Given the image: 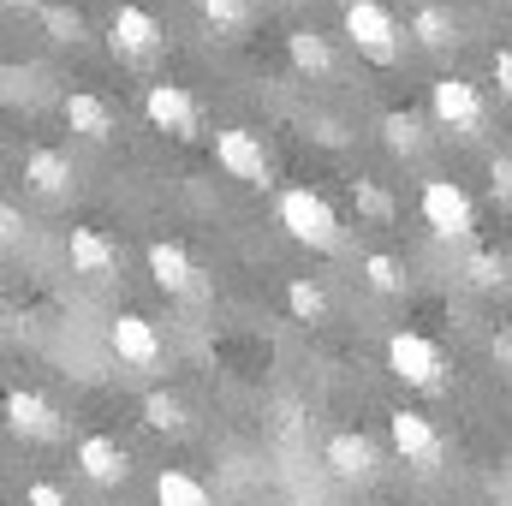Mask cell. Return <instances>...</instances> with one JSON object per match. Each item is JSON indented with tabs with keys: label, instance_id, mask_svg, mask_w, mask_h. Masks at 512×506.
<instances>
[{
	"label": "cell",
	"instance_id": "obj_1",
	"mask_svg": "<svg viewBox=\"0 0 512 506\" xmlns=\"http://www.w3.org/2000/svg\"><path fill=\"white\" fill-rule=\"evenodd\" d=\"M280 227H286L298 245H310V251H334V245H340V215H334L328 197L310 191V185L280 191Z\"/></svg>",
	"mask_w": 512,
	"mask_h": 506
},
{
	"label": "cell",
	"instance_id": "obj_2",
	"mask_svg": "<svg viewBox=\"0 0 512 506\" xmlns=\"http://www.w3.org/2000/svg\"><path fill=\"white\" fill-rule=\"evenodd\" d=\"M417 209H423V221H429L435 239H471L477 233V203H471V191L459 179H429L423 197H417Z\"/></svg>",
	"mask_w": 512,
	"mask_h": 506
},
{
	"label": "cell",
	"instance_id": "obj_3",
	"mask_svg": "<svg viewBox=\"0 0 512 506\" xmlns=\"http://www.w3.org/2000/svg\"><path fill=\"white\" fill-rule=\"evenodd\" d=\"M429 114L447 131H459V137H477L483 120H489L483 90H477L471 78H435V84H429Z\"/></svg>",
	"mask_w": 512,
	"mask_h": 506
},
{
	"label": "cell",
	"instance_id": "obj_4",
	"mask_svg": "<svg viewBox=\"0 0 512 506\" xmlns=\"http://www.w3.org/2000/svg\"><path fill=\"white\" fill-rule=\"evenodd\" d=\"M387 370L405 381V387H441L447 358H441V346H435L429 334L399 328V334H387Z\"/></svg>",
	"mask_w": 512,
	"mask_h": 506
},
{
	"label": "cell",
	"instance_id": "obj_5",
	"mask_svg": "<svg viewBox=\"0 0 512 506\" xmlns=\"http://www.w3.org/2000/svg\"><path fill=\"white\" fill-rule=\"evenodd\" d=\"M346 36L358 42V54H370L382 66L399 54V24L382 0H346Z\"/></svg>",
	"mask_w": 512,
	"mask_h": 506
},
{
	"label": "cell",
	"instance_id": "obj_6",
	"mask_svg": "<svg viewBox=\"0 0 512 506\" xmlns=\"http://www.w3.org/2000/svg\"><path fill=\"white\" fill-rule=\"evenodd\" d=\"M108 42H114V54H126V60H143V54H155L161 42H167V30H161V18L149 12V6H114V18H108Z\"/></svg>",
	"mask_w": 512,
	"mask_h": 506
},
{
	"label": "cell",
	"instance_id": "obj_7",
	"mask_svg": "<svg viewBox=\"0 0 512 506\" xmlns=\"http://www.w3.org/2000/svg\"><path fill=\"white\" fill-rule=\"evenodd\" d=\"M387 435H393V447H399V459L405 465H417V471H435L441 465V435H435V423L423 417V411H393L387 417Z\"/></svg>",
	"mask_w": 512,
	"mask_h": 506
},
{
	"label": "cell",
	"instance_id": "obj_8",
	"mask_svg": "<svg viewBox=\"0 0 512 506\" xmlns=\"http://www.w3.org/2000/svg\"><path fill=\"white\" fill-rule=\"evenodd\" d=\"M215 161H221L233 179H245V185H268V149H262V137H256L251 126L215 131Z\"/></svg>",
	"mask_w": 512,
	"mask_h": 506
},
{
	"label": "cell",
	"instance_id": "obj_9",
	"mask_svg": "<svg viewBox=\"0 0 512 506\" xmlns=\"http://www.w3.org/2000/svg\"><path fill=\"white\" fill-rule=\"evenodd\" d=\"M108 346L120 352V364H131V370H161V334H155V322H143L131 310L108 322Z\"/></svg>",
	"mask_w": 512,
	"mask_h": 506
},
{
	"label": "cell",
	"instance_id": "obj_10",
	"mask_svg": "<svg viewBox=\"0 0 512 506\" xmlns=\"http://www.w3.org/2000/svg\"><path fill=\"white\" fill-rule=\"evenodd\" d=\"M143 114H149L155 131L197 137V102H191V90H179V84H149V90H143Z\"/></svg>",
	"mask_w": 512,
	"mask_h": 506
},
{
	"label": "cell",
	"instance_id": "obj_11",
	"mask_svg": "<svg viewBox=\"0 0 512 506\" xmlns=\"http://www.w3.org/2000/svg\"><path fill=\"white\" fill-rule=\"evenodd\" d=\"M78 471H84L96 489H120L131 477V453L114 435H84V441H78Z\"/></svg>",
	"mask_w": 512,
	"mask_h": 506
},
{
	"label": "cell",
	"instance_id": "obj_12",
	"mask_svg": "<svg viewBox=\"0 0 512 506\" xmlns=\"http://www.w3.org/2000/svg\"><path fill=\"white\" fill-rule=\"evenodd\" d=\"M149 280H155L167 298H185V292H197V262L185 256V245L155 239V245H149Z\"/></svg>",
	"mask_w": 512,
	"mask_h": 506
},
{
	"label": "cell",
	"instance_id": "obj_13",
	"mask_svg": "<svg viewBox=\"0 0 512 506\" xmlns=\"http://www.w3.org/2000/svg\"><path fill=\"white\" fill-rule=\"evenodd\" d=\"M66 256H72V268L90 274V280H114V268H120V251H114L96 227H72V233H66Z\"/></svg>",
	"mask_w": 512,
	"mask_h": 506
},
{
	"label": "cell",
	"instance_id": "obj_14",
	"mask_svg": "<svg viewBox=\"0 0 512 506\" xmlns=\"http://www.w3.org/2000/svg\"><path fill=\"white\" fill-rule=\"evenodd\" d=\"M322 465H328L334 477H352V483H358V477L376 471V447H370L364 435H352V429H334L328 447H322Z\"/></svg>",
	"mask_w": 512,
	"mask_h": 506
},
{
	"label": "cell",
	"instance_id": "obj_15",
	"mask_svg": "<svg viewBox=\"0 0 512 506\" xmlns=\"http://www.w3.org/2000/svg\"><path fill=\"white\" fill-rule=\"evenodd\" d=\"M6 423H12L18 435H30V441H42V435H54V429H60L54 405H48L42 393H24V387H12V393H6Z\"/></svg>",
	"mask_w": 512,
	"mask_h": 506
},
{
	"label": "cell",
	"instance_id": "obj_16",
	"mask_svg": "<svg viewBox=\"0 0 512 506\" xmlns=\"http://www.w3.org/2000/svg\"><path fill=\"white\" fill-rule=\"evenodd\" d=\"M60 114H66V126L78 131V137H90V143H108V137H114V114H108L102 96H84V90H78V96H66Z\"/></svg>",
	"mask_w": 512,
	"mask_h": 506
},
{
	"label": "cell",
	"instance_id": "obj_17",
	"mask_svg": "<svg viewBox=\"0 0 512 506\" xmlns=\"http://www.w3.org/2000/svg\"><path fill=\"white\" fill-rule=\"evenodd\" d=\"M24 179H30L42 197H60V191H72V161H66L60 149H30V155H24Z\"/></svg>",
	"mask_w": 512,
	"mask_h": 506
},
{
	"label": "cell",
	"instance_id": "obj_18",
	"mask_svg": "<svg viewBox=\"0 0 512 506\" xmlns=\"http://www.w3.org/2000/svg\"><path fill=\"white\" fill-rule=\"evenodd\" d=\"M411 36H417L429 54H441V48H453V42H459V24H453V12H447V6L423 0V6L411 12Z\"/></svg>",
	"mask_w": 512,
	"mask_h": 506
},
{
	"label": "cell",
	"instance_id": "obj_19",
	"mask_svg": "<svg viewBox=\"0 0 512 506\" xmlns=\"http://www.w3.org/2000/svg\"><path fill=\"white\" fill-rule=\"evenodd\" d=\"M286 54H292V66H298L304 78H328V72H334V48H328L322 30H292V36H286Z\"/></svg>",
	"mask_w": 512,
	"mask_h": 506
},
{
	"label": "cell",
	"instance_id": "obj_20",
	"mask_svg": "<svg viewBox=\"0 0 512 506\" xmlns=\"http://www.w3.org/2000/svg\"><path fill=\"white\" fill-rule=\"evenodd\" d=\"M155 506H215V495L191 471H161L155 477Z\"/></svg>",
	"mask_w": 512,
	"mask_h": 506
},
{
	"label": "cell",
	"instance_id": "obj_21",
	"mask_svg": "<svg viewBox=\"0 0 512 506\" xmlns=\"http://www.w3.org/2000/svg\"><path fill=\"white\" fill-rule=\"evenodd\" d=\"M382 143L393 149V155H417V149H423V120H417V114H387Z\"/></svg>",
	"mask_w": 512,
	"mask_h": 506
},
{
	"label": "cell",
	"instance_id": "obj_22",
	"mask_svg": "<svg viewBox=\"0 0 512 506\" xmlns=\"http://www.w3.org/2000/svg\"><path fill=\"white\" fill-rule=\"evenodd\" d=\"M364 280H370V286H376L382 298L405 292V268H399V262H393L387 251H370V256H364Z\"/></svg>",
	"mask_w": 512,
	"mask_h": 506
},
{
	"label": "cell",
	"instance_id": "obj_23",
	"mask_svg": "<svg viewBox=\"0 0 512 506\" xmlns=\"http://www.w3.org/2000/svg\"><path fill=\"white\" fill-rule=\"evenodd\" d=\"M465 274H471V286L495 292V286H507V256H495V251H471V262H465Z\"/></svg>",
	"mask_w": 512,
	"mask_h": 506
},
{
	"label": "cell",
	"instance_id": "obj_24",
	"mask_svg": "<svg viewBox=\"0 0 512 506\" xmlns=\"http://www.w3.org/2000/svg\"><path fill=\"white\" fill-rule=\"evenodd\" d=\"M286 304H292V316H304V322H322V316H328V298H322V286H310V280H292V286H286Z\"/></svg>",
	"mask_w": 512,
	"mask_h": 506
},
{
	"label": "cell",
	"instance_id": "obj_25",
	"mask_svg": "<svg viewBox=\"0 0 512 506\" xmlns=\"http://www.w3.org/2000/svg\"><path fill=\"white\" fill-rule=\"evenodd\" d=\"M143 423H149V429H185V405H179L173 393H149V399H143Z\"/></svg>",
	"mask_w": 512,
	"mask_h": 506
},
{
	"label": "cell",
	"instance_id": "obj_26",
	"mask_svg": "<svg viewBox=\"0 0 512 506\" xmlns=\"http://www.w3.org/2000/svg\"><path fill=\"white\" fill-rule=\"evenodd\" d=\"M203 18L215 30H245L251 24V0H203Z\"/></svg>",
	"mask_w": 512,
	"mask_h": 506
},
{
	"label": "cell",
	"instance_id": "obj_27",
	"mask_svg": "<svg viewBox=\"0 0 512 506\" xmlns=\"http://www.w3.org/2000/svg\"><path fill=\"white\" fill-rule=\"evenodd\" d=\"M352 197H358V215H370V221H393V197H387L376 179H358Z\"/></svg>",
	"mask_w": 512,
	"mask_h": 506
},
{
	"label": "cell",
	"instance_id": "obj_28",
	"mask_svg": "<svg viewBox=\"0 0 512 506\" xmlns=\"http://www.w3.org/2000/svg\"><path fill=\"white\" fill-rule=\"evenodd\" d=\"M42 24H48L54 42H78V36H84V18H78L72 6H42Z\"/></svg>",
	"mask_w": 512,
	"mask_h": 506
},
{
	"label": "cell",
	"instance_id": "obj_29",
	"mask_svg": "<svg viewBox=\"0 0 512 506\" xmlns=\"http://www.w3.org/2000/svg\"><path fill=\"white\" fill-rule=\"evenodd\" d=\"M24 506H72V501H66L54 483H30V489H24Z\"/></svg>",
	"mask_w": 512,
	"mask_h": 506
},
{
	"label": "cell",
	"instance_id": "obj_30",
	"mask_svg": "<svg viewBox=\"0 0 512 506\" xmlns=\"http://www.w3.org/2000/svg\"><path fill=\"white\" fill-rule=\"evenodd\" d=\"M495 84L501 96H512V48H495Z\"/></svg>",
	"mask_w": 512,
	"mask_h": 506
},
{
	"label": "cell",
	"instance_id": "obj_31",
	"mask_svg": "<svg viewBox=\"0 0 512 506\" xmlns=\"http://www.w3.org/2000/svg\"><path fill=\"white\" fill-rule=\"evenodd\" d=\"M18 227H24V221H18V209H0V239H6V245L18 239Z\"/></svg>",
	"mask_w": 512,
	"mask_h": 506
},
{
	"label": "cell",
	"instance_id": "obj_32",
	"mask_svg": "<svg viewBox=\"0 0 512 506\" xmlns=\"http://www.w3.org/2000/svg\"><path fill=\"white\" fill-rule=\"evenodd\" d=\"M495 191H507L512 197V161H495Z\"/></svg>",
	"mask_w": 512,
	"mask_h": 506
},
{
	"label": "cell",
	"instance_id": "obj_33",
	"mask_svg": "<svg viewBox=\"0 0 512 506\" xmlns=\"http://www.w3.org/2000/svg\"><path fill=\"white\" fill-rule=\"evenodd\" d=\"M495 358L507 364V376H512V334H495Z\"/></svg>",
	"mask_w": 512,
	"mask_h": 506
},
{
	"label": "cell",
	"instance_id": "obj_34",
	"mask_svg": "<svg viewBox=\"0 0 512 506\" xmlns=\"http://www.w3.org/2000/svg\"><path fill=\"white\" fill-rule=\"evenodd\" d=\"M6 6H36V0H6Z\"/></svg>",
	"mask_w": 512,
	"mask_h": 506
},
{
	"label": "cell",
	"instance_id": "obj_35",
	"mask_svg": "<svg viewBox=\"0 0 512 506\" xmlns=\"http://www.w3.org/2000/svg\"><path fill=\"white\" fill-rule=\"evenodd\" d=\"M507 6H512V0H507Z\"/></svg>",
	"mask_w": 512,
	"mask_h": 506
}]
</instances>
